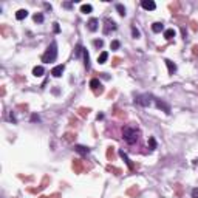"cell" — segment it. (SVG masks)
I'll return each instance as SVG.
<instances>
[{
  "mask_svg": "<svg viewBox=\"0 0 198 198\" xmlns=\"http://www.w3.org/2000/svg\"><path fill=\"white\" fill-rule=\"evenodd\" d=\"M122 138L129 146H133L141 138V130L138 129V125L129 124V125H125V127L122 129Z\"/></svg>",
  "mask_w": 198,
  "mask_h": 198,
  "instance_id": "cell-1",
  "label": "cell"
},
{
  "mask_svg": "<svg viewBox=\"0 0 198 198\" xmlns=\"http://www.w3.org/2000/svg\"><path fill=\"white\" fill-rule=\"evenodd\" d=\"M56 57H57V45H56V42H53L51 45L47 48V51L42 54V62H45V64L54 62Z\"/></svg>",
  "mask_w": 198,
  "mask_h": 198,
  "instance_id": "cell-2",
  "label": "cell"
},
{
  "mask_svg": "<svg viewBox=\"0 0 198 198\" xmlns=\"http://www.w3.org/2000/svg\"><path fill=\"white\" fill-rule=\"evenodd\" d=\"M135 104L141 107H148L152 104V96L150 95H136L135 96Z\"/></svg>",
  "mask_w": 198,
  "mask_h": 198,
  "instance_id": "cell-3",
  "label": "cell"
},
{
  "mask_svg": "<svg viewBox=\"0 0 198 198\" xmlns=\"http://www.w3.org/2000/svg\"><path fill=\"white\" fill-rule=\"evenodd\" d=\"M90 87H91V90H93V93H95L96 96L104 93V87H102L101 82H99V79H91L90 81Z\"/></svg>",
  "mask_w": 198,
  "mask_h": 198,
  "instance_id": "cell-4",
  "label": "cell"
},
{
  "mask_svg": "<svg viewBox=\"0 0 198 198\" xmlns=\"http://www.w3.org/2000/svg\"><path fill=\"white\" fill-rule=\"evenodd\" d=\"M116 23L112 19H105L104 20V34H110L112 31H116Z\"/></svg>",
  "mask_w": 198,
  "mask_h": 198,
  "instance_id": "cell-5",
  "label": "cell"
},
{
  "mask_svg": "<svg viewBox=\"0 0 198 198\" xmlns=\"http://www.w3.org/2000/svg\"><path fill=\"white\" fill-rule=\"evenodd\" d=\"M73 170L76 173H82L85 170V166H84V161L82 159H73Z\"/></svg>",
  "mask_w": 198,
  "mask_h": 198,
  "instance_id": "cell-6",
  "label": "cell"
},
{
  "mask_svg": "<svg viewBox=\"0 0 198 198\" xmlns=\"http://www.w3.org/2000/svg\"><path fill=\"white\" fill-rule=\"evenodd\" d=\"M141 6L144 8V9H147V11H153V9L156 8V5H155V2H152V0H142Z\"/></svg>",
  "mask_w": 198,
  "mask_h": 198,
  "instance_id": "cell-7",
  "label": "cell"
},
{
  "mask_svg": "<svg viewBox=\"0 0 198 198\" xmlns=\"http://www.w3.org/2000/svg\"><path fill=\"white\" fill-rule=\"evenodd\" d=\"M156 107L159 108V110H164L167 115L170 113V105L167 102H164V101H161V99H156Z\"/></svg>",
  "mask_w": 198,
  "mask_h": 198,
  "instance_id": "cell-8",
  "label": "cell"
},
{
  "mask_svg": "<svg viewBox=\"0 0 198 198\" xmlns=\"http://www.w3.org/2000/svg\"><path fill=\"white\" fill-rule=\"evenodd\" d=\"M64 70H65V65H56L53 70H51V74L54 76V78H60L64 73Z\"/></svg>",
  "mask_w": 198,
  "mask_h": 198,
  "instance_id": "cell-9",
  "label": "cell"
},
{
  "mask_svg": "<svg viewBox=\"0 0 198 198\" xmlns=\"http://www.w3.org/2000/svg\"><path fill=\"white\" fill-rule=\"evenodd\" d=\"M50 183V177H43V180H42V183H40V186L37 189H28L30 192H33V194H36V192H40L42 189H45L47 187V184Z\"/></svg>",
  "mask_w": 198,
  "mask_h": 198,
  "instance_id": "cell-10",
  "label": "cell"
},
{
  "mask_svg": "<svg viewBox=\"0 0 198 198\" xmlns=\"http://www.w3.org/2000/svg\"><path fill=\"white\" fill-rule=\"evenodd\" d=\"M119 156H121V158H122L124 161H125V164H127V166H129V169H130V170H135V166H133V164H132V161L129 159L127 153H125L124 150H119Z\"/></svg>",
  "mask_w": 198,
  "mask_h": 198,
  "instance_id": "cell-11",
  "label": "cell"
},
{
  "mask_svg": "<svg viewBox=\"0 0 198 198\" xmlns=\"http://www.w3.org/2000/svg\"><path fill=\"white\" fill-rule=\"evenodd\" d=\"M98 19H90L88 20V23H87V26H88V30L91 31V33H95L96 30H98Z\"/></svg>",
  "mask_w": 198,
  "mask_h": 198,
  "instance_id": "cell-12",
  "label": "cell"
},
{
  "mask_svg": "<svg viewBox=\"0 0 198 198\" xmlns=\"http://www.w3.org/2000/svg\"><path fill=\"white\" fill-rule=\"evenodd\" d=\"M74 150L78 153H81V155H88L90 153V148L85 146H74Z\"/></svg>",
  "mask_w": 198,
  "mask_h": 198,
  "instance_id": "cell-13",
  "label": "cell"
},
{
  "mask_svg": "<svg viewBox=\"0 0 198 198\" xmlns=\"http://www.w3.org/2000/svg\"><path fill=\"white\" fill-rule=\"evenodd\" d=\"M166 62V65H167V70H169V74H173L175 71H177V65H175L172 60H169V59H166L164 60Z\"/></svg>",
  "mask_w": 198,
  "mask_h": 198,
  "instance_id": "cell-14",
  "label": "cell"
},
{
  "mask_svg": "<svg viewBox=\"0 0 198 198\" xmlns=\"http://www.w3.org/2000/svg\"><path fill=\"white\" fill-rule=\"evenodd\" d=\"M84 51H85V48L82 47L81 43H79V45H76V50H74V57L78 59V57H81V56H84Z\"/></svg>",
  "mask_w": 198,
  "mask_h": 198,
  "instance_id": "cell-15",
  "label": "cell"
},
{
  "mask_svg": "<svg viewBox=\"0 0 198 198\" xmlns=\"http://www.w3.org/2000/svg\"><path fill=\"white\" fill-rule=\"evenodd\" d=\"M26 16H28V11H26V9H19L17 13H16V19H17V20H23Z\"/></svg>",
  "mask_w": 198,
  "mask_h": 198,
  "instance_id": "cell-16",
  "label": "cell"
},
{
  "mask_svg": "<svg viewBox=\"0 0 198 198\" xmlns=\"http://www.w3.org/2000/svg\"><path fill=\"white\" fill-rule=\"evenodd\" d=\"M152 30H153V33H161L164 30V25L161 22H155V23L152 25Z\"/></svg>",
  "mask_w": 198,
  "mask_h": 198,
  "instance_id": "cell-17",
  "label": "cell"
},
{
  "mask_svg": "<svg viewBox=\"0 0 198 198\" xmlns=\"http://www.w3.org/2000/svg\"><path fill=\"white\" fill-rule=\"evenodd\" d=\"M64 141H67V142H73L76 139V133H71V132H68V133H65L64 136Z\"/></svg>",
  "mask_w": 198,
  "mask_h": 198,
  "instance_id": "cell-18",
  "label": "cell"
},
{
  "mask_svg": "<svg viewBox=\"0 0 198 198\" xmlns=\"http://www.w3.org/2000/svg\"><path fill=\"white\" fill-rule=\"evenodd\" d=\"M113 115H115V116H118V118H121V119H125V118H127V113L122 112V110H119V108H115Z\"/></svg>",
  "mask_w": 198,
  "mask_h": 198,
  "instance_id": "cell-19",
  "label": "cell"
},
{
  "mask_svg": "<svg viewBox=\"0 0 198 198\" xmlns=\"http://www.w3.org/2000/svg\"><path fill=\"white\" fill-rule=\"evenodd\" d=\"M107 59H108V53H107V51H102L101 56L98 57V62H99V64H105Z\"/></svg>",
  "mask_w": 198,
  "mask_h": 198,
  "instance_id": "cell-20",
  "label": "cell"
},
{
  "mask_svg": "<svg viewBox=\"0 0 198 198\" xmlns=\"http://www.w3.org/2000/svg\"><path fill=\"white\" fill-rule=\"evenodd\" d=\"M164 37H166L167 40L173 39V37H175V30H172V28H170V30H166V31H164Z\"/></svg>",
  "mask_w": 198,
  "mask_h": 198,
  "instance_id": "cell-21",
  "label": "cell"
},
{
  "mask_svg": "<svg viewBox=\"0 0 198 198\" xmlns=\"http://www.w3.org/2000/svg\"><path fill=\"white\" fill-rule=\"evenodd\" d=\"M43 73H45V70H43V67H34V70H33V74L34 76H37V78H39V76H42Z\"/></svg>",
  "mask_w": 198,
  "mask_h": 198,
  "instance_id": "cell-22",
  "label": "cell"
},
{
  "mask_svg": "<svg viewBox=\"0 0 198 198\" xmlns=\"http://www.w3.org/2000/svg\"><path fill=\"white\" fill-rule=\"evenodd\" d=\"M91 11H93L91 5H82V6H81V13H84V14H90Z\"/></svg>",
  "mask_w": 198,
  "mask_h": 198,
  "instance_id": "cell-23",
  "label": "cell"
},
{
  "mask_svg": "<svg viewBox=\"0 0 198 198\" xmlns=\"http://www.w3.org/2000/svg\"><path fill=\"white\" fill-rule=\"evenodd\" d=\"M115 158V147H108L107 148V159L108 161H113Z\"/></svg>",
  "mask_w": 198,
  "mask_h": 198,
  "instance_id": "cell-24",
  "label": "cell"
},
{
  "mask_svg": "<svg viewBox=\"0 0 198 198\" xmlns=\"http://www.w3.org/2000/svg\"><path fill=\"white\" fill-rule=\"evenodd\" d=\"M139 194V189L136 187V186H133V187H130L129 190H127V195H130V197H136Z\"/></svg>",
  "mask_w": 198,
  "mask_h": 198,
  "instance_id": "cell-25",
  "label": "cell"
},
{
  "mask_svg": "<svg viewBox=\"0 0 198 198\" xmlns=\"http://www.w3.org/2000/svg\"><path fill=\"white\" fill-rule=\"evenodd\" d=\"M107 170H108V172H113L115 175H121V173H122V170H121L119 167H115V166H107Z\"/></svg>",
  "mask_w": 198,
  "mask_h": 198,
  "instance_id": "cell-26",
  "label": "cell"
},
{
  "mask_svg": "<svg viewBox=\"0 0 198 198\" xmlns=\"http://www.w3.org/2000/svg\"><path fill=\"white\" fill-rule=\"evenodd\" d=\"M78 112H79V115H81L82 118H85V116H88V113H90V108H84V107H81V108L78 110Z\"/></svg>",
  "mask_w": 198,
  "mask_h": 198,
  "instance_id": "cell-27",
  "label": "cell"
},
{
  "mask_svg": "<svg viewBox=\"0 0 198 198\" xmlns=\"http://www.w3.org/2000/svg\"><path fill=\"white\" fill-rule=\"evenodd\" d=\"M169 8H170V11H172V14H173V13H178V9H180V3H170V5H169Z\"/></svg>",
  "mask_w": 198,
  "mask_h": 198,
  "instance_id": "cell-28",
  "label": "cell"
},
{
  "mask_svg": "<svg viewBox=\"0 0 198 198\" xmlns=\"http://www.w3.org/2000/svg\"><path fill=\"white\" fill-rule=\"evenodd\" d=\"M116 9H118L119 16H122V17H124V16H125V8L122 6V5H121V3H118V5H116Z\"/></svg>",
  "mask_w": 198,
  "mask_h": 198,
  "instance_id": "cell-29",
  "label": "cell"
},
{
  "mask_svg": "<svg viewBox=\"0 0 198 198\" xmlns=\"http://www.w3.org/2000/svg\"><path fill=\"white\" fill-rule=\"evenodd\" d=\"M34 22H37V23H42L43 22V14H40V13H37V14H34Z\"/></svg>",
  "mask_w": 198,
  "mask_h": 198,
  "instance_id": "cell-30",
  "label": "cell"
},
{
  "mask_svg": "<svg viewBox=\"0 0 198 198\" xmlns=\"http://www.w3.org/2000/svg\"><path fill=\"white\" fill-rule=\"evenodd\" d=\"M132 34H133L135 39H138V37H139V31L136 30V26H132Z\"/></svg>",
  "mask_w": 198,
  "mask_h": 198,
  "instance_id": "cell-31",
  "label": "cell"
},
{
  "mask_svg": "<svg viewBox=\"0 0 198 198\" xmlns=\"http://www.w3.org/2000/svg\"><path fill=\"white\" fill-rule=\"evenodd\" d=\"M110 47H112V50H118V48L121 47V43H119V40H113Z\"/></svg>",
  "mask_w": 198,
  "mask_h": 198,
  "instance_id": "cell-32",
  "label": "cell"
},
{
  "mask_svg": "<svg viewBox=\"0 0 198 198\" xmlns=\"http://www.w3.org/2000/svg\"><path fill=\"white\" fill-rule=\"evenodd\" d=\"M148 142H150V150L156 148V141H155V138H150V139H148Z\"/></svg>",
  "mask_w": 198,
  "mask_h": 198,
  "instance_id": "cell-33",
  "label": "cell"
},
{
  "mask_svg": "<svg viewBox=\"0 0 198 198\" xmlns=\"http://www.w3.org/2000/svg\"><path fill=\"white\" fill-rule=\"evenodd\" d=\"M93 45H95L96 48H101V47L104 45V40H101V39H99V40H95V42H93Z\"/></svg>",
  "mask_w": 198,
  "mask_h": 198,
  "instance_id": "cell-34",
  "label": "cell"
},
{
  "mask_svg": "<svg viewBox=\"0 0 198 198\" xmlns=\"http://www.w3.org/2000/svg\"><path fill=\"white\" fill-rule=\"evenodd\" d=\"M190 28L194 30V31H198V23L195 20H190Z\"/></svg>",
  "mask_w": 198,
  "mask_h": 198,
  "instance_id": "cell-35",
  "label": "cell"
},
{
  "mask_svg": "<svg viewBox=\"0 0 198 198\" xmlns=\"http://www.w3.org/2000/svg\"><path fill=\"white\" fill-rule=\"evenodd\" d=\"M9 119H11V121H13V122H14V124H16V122H17V118H16V115H14V112H11V113H9Z\"/></svg>",
  "mask_w": 198,
  "mask_h": 198,
  "instance_id": "cell-36",
  "label": "cell"
},
{
  "mask_svg": "<svg viewBox=\"0 0 198 198\" xmlns=\"http://www.w3.org/2000/svg\"><path fill=\"white\" fill-rule=\"evenodd\" d=\"M192 198H198V187L192 189Z\"/></svg>",
  "mask_w": 198,
  "mask_h": 198,
  "instance_id": "cell-37",
  "label": "cell"
},
{
  "mask_svg": "<svg viewBox=\"0 0 198 198\" xmlns=\"http://www.w3.org/2000/svg\"><path fill=\"white\" fill-rule=\"evenodd\" d=\"M192 53H194V56H198V45L192 47Z\"/></svg>",
  "mask_w": 198,
  "mask_h": 198,
  "instance_id": "cell-38",
  "label": "cell"
},
{
  "mask_svg": "<svg viewBox=\"0 0 198 198\" xmlns=\"http://www.w3.org/2000/svg\"><path fill=\"white\" fill-rule=\"evenodd\" d=\"M31 121H33V122H36V121H40L39 115H33V116H31Z\"/></svg>",
  "mask_w": 198,
  "mask_h": 198,
  "instance_id": "cell-39",
  "label": "cell"
},
{
  "mask_svg": "<svg viewBox=\"0 0 198 198\" xmlns=\"http://www.w3.org/2000/svg\"><path fill=\"white\" fill-rule=\"evenodd\" d=\"M119 62H121V59H119V57H115V59H113V67L119 65Z\"/></svg>",
  "mask_w": 198,
  "mask_h": 198,
  "instance_id": "cell-40",
  "label": "cell"
},
{
  "mask_svg": "<svg viewBox=\"0 0 198 198\" xmlns=\"http://www.w3.org/2000/svg\"><path fill=\"white\" fill-rule=\"evenodd\" d=\"M175 187H177V194H178V195H181V194H183V189H181V186H180V184H177Z\"/></svg>",
  "mask_w": 198,
  "mask_h": 198,
  "instance_id": "cell-41",
  "label": "cell"
},
{
  "mask_svg": "<svg viewBox=\"0 0 198 198\" xmlns=\"http://www.w3.org/2000/svg\"><path fill=\"white\" fill-rule=\"evenodd\" d=\"M17 108H20V110H26V108H28V105H26V104H19Z\"/></svg>",
  "mask_w": 198,
  "mask_h": 198,
  "instance_id": "cell-42",
  "label": "cell"
},
{
  "mask_svg": "<svg viewBox=\"0 0 198 198\" xmlns=\"http://www.w3.org/2000/svg\"><path fill=\"white\" fill-rule=\"evenodd\" d=\"M60 28H59V23H54V33H59Z\"/></svg>",
  "mask_w": 198,
  "mask_h": 198,
  "instance_id": "cell-43",
  "label": "cell"
},
{
  "mask_svg": "<svg viewBox=\"0 0 198 198\" xmlns=\"http://www.w3.org/2000/svg\"><path fill=\"white\" fill-rule=\"evenodd\" d=\"M115 95H116V91H115V90H113V91H110V95H108V98H110V99H112V98H113Z\"/></svg>",
  "mask_w": 198,
  "mask_h": 198,
  "instance_id": "cell-44",
  "label": "cell"
},
{
  "mask_svg": "<svg viewBox=\"0 0 198 198\" xmlns=\"http://www.w3.org/2000/svg\"><path fill=\"white\" fill-rule=\"evenodd\" d=\"M99 119H104V115H102V113H99V115H98V121H99Z\"/></svg>",
  "mask_w": 198,
  "mask_h": 198,
  "instance_id": "cell-45",
  "label": "cell"
}]
</instances>
